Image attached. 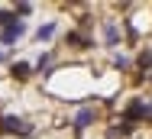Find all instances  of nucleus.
Instances as JSON below:
<instances>
[{
	"label": "nucleus",
	"instance_id": "1",
	"mask_svg": "<svg viewBox=\"0 0 152 139\" xmlns=\"http://www.w3.org/2000/svg\"><path fill=\"white\" fill-rule=\"evenodd\" d=\"M0 126H3V133H16V136H32V123L20 120V116H13V113H3V116H0Z\"/></svg>",
	"mask_w": 152,
	"mask_h": 139
},
{
	"label": "nucleus",
	"instance_id": "2",
	"mask_svg": "<svg viewBox=\"0 0 152 139\" xmlns=\"http://www.w3.org/2000/svg\"><path fill=\"white\" fill-rule=\"evenodd\" d=\"M23 36H26V23H23V20H16V23H10V26L0 32V42H3V45H13V42H16V39H23Z\"/></svg>",
	"mask_w": 152,
	"mask_h": 139
},
{
	"label": "nucleus",
	"instance_id": "3",
	"mask_svg": "<svg viewBox=\"0 0 152 139\" xmlns=\"http://www.w3.org/2000/svg\"><path fill=\"white\" fill-rule=\"evenodd\" d=\"M10 75H13L16 81H26V78L32 75V65H29V61H13V68H10Z\"/></svg>",
	"mask_w": 152,
	"mask_h": 139
},
{
	"label": "nucleus",
	"instance_id": "4",
	"mask_svg": "<svg viewBox=\"0 0 152 139\" xmlns=\"http://www.w3.org/2000/svg\"><path fill=\"white\" fill-rule=\"evenodd\" d=\"M91 123H94V110H91V107H84V110L78 113L75 126H78V129H84V126H91Z\"/></svg>",
	"mask_w": 152,
	"mask_h": 139
},
{
	"label": "nucleus",
	"instance_id": "5",
	"mask_svg": "<svg viewBox=\"0 0 152 139\" xmlns=\"http://www.w3.org/2000/svg\"><path fill=\"white\" fill-rule=\"evenodd\" d=\"M104 39H107V45H117V39H120V29L113 26V23H107V26H104Z\"/></svg>",
	"mask_w": 152,
	"mask_h": 139
},
{
	"label": "nucleus",
	"instance_id": "6",
	"mask_svg": "<svg viewBox=\"0 0 152 139\" xmlns=\"http://www.w3.org/2000/svg\"><path fill=\"white\" fill-rule=\"evenodd\" d=\"M68 42H71L75 49H91V39H84V36H78V32H68Z\"/></svg>",
	"mask_w": 152,
	"mask_h": 139
},
{
	"label": "nucleus",
	"instance_id": "7",
	"mask_svg": "<svg viewBox=\"0 0 152 139\" xmlns=\"http://www.w3.org/2000/svg\"><path fill=\"white\" fill-rule=\"evenodd\" d=\"M52 36H55V23H45V26L36 29V39H39V42H42V39H52Z\"/></svg>",
	"mask_w": 152,
	"mask_h": 139
},
{
	"label": "nucleus",
	"instance_id": "8",
	"mask_svg": "<svg viewBox=\"0 0 152 139\" xmlns=\"http://www.w3.org/2000/svg\"><path fill=\"white\" fill-rule=\"evenodd\" d=\"M10 23H16V13H10V10H0V26L7 29Z\"/></svg>",
	"mask_w": 152,
	"mask_h": 139
},
{
	"label": "nucleus",
	"instance_id": "9",
	"mask_svg": "<svg viewBox=\"0 0 152 139\" xmlns=\"http://www.w3.org/2000/svg\"><path fill=\"white\" fill-rule=\"evenodd\" d=\"M36 68H39L42 75H52V71H49V68H52V55H42V58H39V65H36Z\"/></svg>",
	"mask_w": 152,
	"mask_h": 139
},
{
	"label": "nucleus",
	"instance_id": "10",
	"mask_svg": "<svg viewBox=\"0 0 152 139\" xmlns=\"http://www.w3.org/2000/svg\"><path fill=\"white\" fill-rule=\"evenodd\" d=\"M139 68H142V71L152 68V52H142V55H139Z\"/></svg>",
	"mask_w": 152,
	"mask_h": 139
},
{
	"label": "nucleus",
	"instance_id": "11",
	"mask_svg": "<svg viewBox=\"0 0 152 139\" xmlns=\"http://www.w3.org/2000/svg\"><path fill=\"white\" fill-rule=\"evenodd\" d=\"M113 65H117V68H129V58H126V55H117V58H113Z\"/></svg>",
	"mask_w": 152,
	"mask_h": 139
},
{
	"label": "nucleus",
	"instance_id": "12",
	"mask_svg": "<svg viewBox=\"0 0 152 139\" xmlns=\"http://www.w3.org/2000/svg\"><path fill=\"white\" fill-rule=\"evenodd\" d=\"M29 10H32L29 3H20V7H16V10H13V13H20V16H26V13H29Z\"/></svg>",
	"mask_w": 152,
	"mask_h": 139
},
{
	"label": "nucleus",
	"instance_id": "13",
	"mask_svg": "<svg viewBox=\"0 0 152 139\" xmlns=\"http://www.w3.org/2000/svg\"><path fill=\"white\" fill-rule=\"evenodd\" d=\"M142 120H152V104H146V110H142Z\"/></svg>",
	"mask_w": 152,
	"mask_h": 139
},
{
	"label": "nucleus",
	"instance_id": "14",
	"mask_svg": "<svg viewBox=\"0 0 152 139\" xmlns=\"http://www.w3.org/2000/svg\"><path fill=\"white\" fill-rule=\"evenodd\" d=\"M149 81H152V75H149Z\"/></svg>",
	"mask_w": 152,
	"mask_h": 139
}]
</instances>
